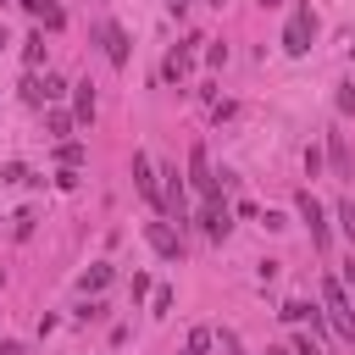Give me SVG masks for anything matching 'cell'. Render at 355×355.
Returning a JSON list of instances; mask_svg holds the SVG:
<instances>
[{"label":"cell","mask_w":355,"mask_h":355,"mask_svg":"<svg viewBox=\"0 0 355 355\" xmlns=\"http://www.w3.org/2000/svg\"><path fill=\"white\" fill-rule=\"evenodd\" d=\"M39 89H44V100H61V94H67V83H61L55 72H44V78H39Z\"/></svg>","instance_id":"obj_18"},{"label":"cell","mask_w":355,"mask_h":355,"mask_svg":"<svg viewBox=\"0 0 355 355\" xmlns=\"http://www.w3.org/2000/svg\"><path fill=\"white\" fill-rule=\"evenodd\" d=\"M327 155H333V172H338V178H349V150H344V139H338V133L327 139Z\"/></svg>","instance_id":"obj_13"},{"label":"cell","mask_w":355,"mask_h":355,"mask_svg":"<svg viewBox=\"0 0 355 355\" xmlns=\"http://www.w3.org/2000/svg\"><path fill=\"white\" fill-rule=\"evenodd\" d=\"M22 61H28V72L44 67V33H28V39H22Z\"/></svg>","instance_id":"obj_11"},{"label":"cell","mask_w":355,"mask_h":355,"mask_svg":"<svg viewBox=\"0 0 355 355\" xmlns=\"http://www.w3.org/2000/svg\"><path fill=\"white\" fill-rule=\"evenodd\" d=\"M105 283H111V266H105V261H94V266L83 272V294H100Z\"/></svg>","instance_id":"obj_12"},{"label":"cell","mask_w":355,"mask_h":355,"mask_svg":"<svg viewBox=\"0 0 355 355\" xmlns=\"http://www.w3.org/2000/svg\"><path fill=\"white\" fill-rule=\"evenodd\" d=\"M44 128H50L55 139H67V133H72V116H67V111H50V116H44Z\"/></svg>","instance_id":"obj_15"},{"label":"cell","mask_w":355,"mask_h":355,"mask_svg":"<svg viewBox=\"0 0 355 355\" xmlns=\"http://www.w3.org/2000/svg\"><path fill=\"white\" fill-rule=\"evenodd\" d=\"M211 6H222V0H211Z\"/></svg>","instance_id":"obj_28"},{"label":"cell","mask_w":355,"mask_h":355,"mask_svg":"<svg viewBox=\"0 0 355 355\" xmlns=\"http://www.w3.org/2000/svg\"><path fill=\"white\" fill-rule=\"evenodd\" d=\"M294 355H322V344H316L311 333H300V338H294Z\"/></svg>","instance_id":"obj_21"},{"label":"cell","mask_w":355,"mask_h":355,"mask_svg":"<svg viewBox=\"0 0 355 355\" xmlns=\"http://www.w3.org/2000/svg\"><path fill=\"white\" fill-rule=\"evenodd\" d=\"M144 244L161 255V261H178L183 255V244H178V233L166 227V222H144Z\"/></svg>","instance_id":"obj_6"},{"label":"cell","mask_w":355,"mask_h":355,"mask_svg":"<svg viewBox=\"0 0 355 355\" xmlns=\"http://www.w3.org/2000/svg\"><path fill=\"white\" fill-rule=\"evenodd\" d=\"M344 283H349V288H355V266H349V272H344Z\"/></svg>","instance_id":"obj_26"},{"label":"cell","mask_w":355,"mask_h":355,"mask_svg":"<svg viewBox=\"0 0 355 355\" xmlns=\"http://www.w3.org/2000/svg\"><path fill=\"white\" fill-rule=\"evenodd\" d=\"M338 222H344V239L355 244V200H338Z\"/></svg>","instance_id":"obj_17"},{"label":"cell","mask_w":355,"mask_h":355,"mask_svg":"<svg viewBox=\"0 0 355 355\" xmlns=\"http://www.w3.org/2000/svg\"><path fill=\"white\" fill-rule=\"evenodd\" d=\"M205 349H211V327H194V333H189V349H183V355H205Z\"/></svg>","instance_id":"obj_16"},{"label":"cell","mask_w":355,"mask_h":355,"mask_svg":"<svg viewBox=\"0 0 355 355\" xmlns=\"http://www.w3.org/2000/svg\"><path fill=\"white\" fill-rule=\"evenodd\" d=\"M338 111H355V89L344 83V94H338Z\"/></svg>","instance_id":"obj_23"},{"label":"cell","mask_w":355,"mask_h":355,"mask_svg":"<svg viewBox=\"0 0 355 355\" xmlns=\"http://www.w3.org/2000/svg\"><path fill=\"white\" fill-rule=\"evenodd\" d=\"M0 355H22V344H11V338H6V344H0Z\"/></svg>","instance_id":"obj_24"},{"label":"cell","mask_w":355,"mask_h":355,"mask_svg":"<svg viewBox=\"0 0 355 355\" xmlns=\"http://www.w3.org/2000/svg\"><path fill=\"white\" fill-rule=\"evenodd\" d=\"M311 39H316V11L300 0V6L288 11V22H283V50H288V55H305Z\"/></svg>","instance_id":"obj_2"},{"label":"cell","mask_w":355,"mask_h":355,"mask_svg":"<svg viewBox=\"0 0 355 355\" xmlns=\"http://www.w3.org/2000/svg\"><path fill=\"white\" fill-rule=\"evenodd\" d=\"M100 44H105V61H111V67H128V33H122L116 22L100 28Z\"/></svg>","instance_id":"obj_8"},{"label":"cell","mask_w":355,"mask_h":355,"mask_svg":"<svg viewBox=\"0 0 355 355\" xmlns=\"http://www.w3.org/2000/svg\"><path fill=\"white\" fill-rule=\"evenodd\" d=\"M200 227H205V239H227V227H233V222H227V200H222V194L200 205Z\"/></svg>","instance_id":"obj_7"},{"label":"cell","mask_w":355,"mask_h":355,"mask_svg":"<svg viewBox=\"0 0 355 355\" xmlns=\"http://www.w3.org/2000/svg\"><path fill=\"white\" fill-rule=\"evenodd\" d=\"M189 183H194V194H200V200H216V194H222V183H216V172H211L205 144H194V150H189Z\"/></svg>","instance_id":"obj_3"},{"label":"cell","mask_w":355,"mask_h":355,"mask_svg":"<svg viewBox=\"0 0 355 355\" xmlns=\"http://www.w3.org/2000/svg\"><path fill=\"white\" fill-rule=\"evenodd\" d=\"M166 11H189V0H166Z\"/></svg>","instance_id":"obj_25"},{"label":"cell","mask_w":355,"mask_h":355,"mask_svg":"<svg viewBox=\"0 0 355 355\" xmlns=\"http://www.w3.org/2000/svg\"><path fill=\"white\" fill-rule=\"evenodd\" d=\"M133 189H139L150 205H161V172H155V161H150L144 150L133 155Z\"/></svg>","instance_id":"obj_4"},{"label":"cell","mask_w":355,"mask_h":355,"mask_svg":"<svg viewBox=\"0 0 355 355\" xmlns=\"http://www.w3.org/2000/svg\"><path fill=\"white\" fill-rule=\"evenodd\" d=\"M266 355H294V349H266Z\"/></svg>","instance_id":"obj_27"},{"label":"cell","mask_w":355,"mask_h":355,"mask_svg":"<svg viewBox=\"0 0 355 355\" xmlns=\"http://www.w3.org/2000/svg\"><path fill=\"white\" fill-rule=\"evenodd\" d=\"M294 205H300V216H305V227H311V244H316V250H327V222H322L316 194H311V189H300V200H294Z\"/></svg>","instance_id":"obj_5"},{"label":"cell","mask_w":355,"mask_h":355,"mask_svg":"<svg viewBox=\"0 0 355 355\" xmlns=\"http://www.w3.org/2000/svg\"><path fill=\"white\" fill-rule=\"evenodd\" d=\"M22 6H28V17H33L39 28H50V33H55V28L67 22V11H61V0H22Z\"/></svg>","instance_id":"obj_9"},{"label":"cell","mask_w":355,"mask_h":355,"mask_svg":"<svg viewBox=\"0 0 355 355\" xmlns=\"http://www.w3.org/2000/svg\"><path fill=\"white\" fill-rule=\"evenodd\" d=\"M150 305H155V316H166V311H172V288H155V300H150Z\"/></svg>","instance_id":"obj_22"},{"label":"cell","mask_w":355,"mask_h":355,"mask_svg":"<svg viewBox=\"0 0 355 355\" xmlns=\"http://www.w3.org/2000/svg\"><path fill=\"white\" fill-rule=\"evenodd\" d=\"M78 161H83V144L67 139V144H61V166H78Z\"/></svg>","instance_id":"obj_20"},{"label":"cell","mask_w":355,"mask_h":355,"mask_svg":"<svg viewBox=\"0 0 355 355\" xmlns=\"http://www.w3.org/2000/svg\"><path fill=\"white\" fill-rule=\"evenodd\" d=\"M72 122H94V83H72Z\"/></svg>","instance_id":"obj_10"},{"label":"cell","mask_w":355,"mask_h":355,"mask_svg":"<svg viewBox=\"0 0 355 355\" xmlns=\"http://www.w3.org/2000/svg\"><path fill=\"white\" fill-rule=\"evenodd\" d=\"M322 311H327V322L338 327V338L355 344V305H349V294H344V277H322Z\"/></svg>","instance_id":"obj_1"},{"label":"cell","mask_w":355,"mask_h":355,"mask_svg":"<svg viewBox=\"0 0 355 355\" xmlns=\"http://www.w3.org/2000/svg\"><path fill=\"white\" fill-rule=\"evenodd\" d=\"M277 316H283V322H305V316H311V305H305V300H288Z\"/></svg>","instance_id":"obj_19"},{"label":"cell","mask_w":355,"mask_h":355,"mask_svg":"<svg viewBox=\"0 0 355 355\" xmlns=\"http://www.w3.org/2000/svg\"><path fill=\"white\" fill-rule=\"evenodd\" d=\"M161 72H166V78H172V83H178V78H183V72H189V50H172V55H166V67H161Z\"/></svg>","instance_id":"obj_14"}]
</instances>
